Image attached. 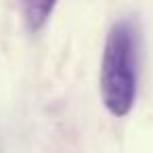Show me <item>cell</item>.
Listing matches in <instances>:
<instances>
[{
  "label": "cell",
  "instance_id": "cell-2",
  "mask_svg": "<svg viewBox=\"0 0 153 153\" xmlns=\"http://www.w3.org/2000/svg\"><path fill=\"white\" fill-rule=\"evenodd\" d=\"M55 4L53 2H25L21 4V15L25 21V27L30 32H38L46 25Z\"/></svg>",
  "mask_w": 153,
  "mask_h": 153
},
{
  "label": "cell",
  "instance_id": "cell-1",
  "mask_svg": "<svg viewBox=\"0 0 153 153\" xmlns=\"http://www.w3.org/2000/svg\"><path fill=\"white\" fill-rule=\"evenodd\" d=\"M138 51H140L138 23L130 17L117 19L105 36L101 57V78H99L103 105L115 117L130 113L136 101Z\"/></svg>",
  "mask_w": 153,
  "mask_h": 153
}]
</instances>
